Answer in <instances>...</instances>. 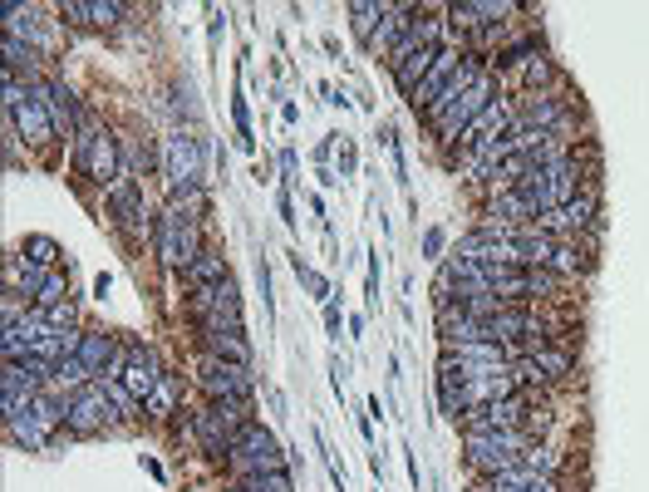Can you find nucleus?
I'll use <instances>...</instances> for the list:
<instances>
[{
    "mask_svg": "<svg viewBox=\"0 0 649 492\" xmlns=\"http://www.w3.org/2000/svg\"><path fill=\"white\" fill-rule=\"evenodd\" d=\"M59 424H69V399H55V394H35L30 399V409L25 414H15V419H5V433H10V443H20V448H45L50 438H55Z\"/></svg>",
    "mask_w": 649,
    "mask_h": 492,
    "instance_id": "f257e3e1",
    "label": "nucleus"
},
{
    "mask_svg": "<svg viewBox=\"0 0 649 492\" xmlns=\"http://www.w3.org/2000/svg\"><path fill=\"white\" fill-rule=\"evenodd\" d=\"M74 163H79L84 178L114 187L118 173H123V168H118V138L99 119H84L79 133H74Z\"/></svg>",
    "mask_w": 649,
    "mask_h": 492,
    "instance_id": "f03ea898",
    "label": "nucleus"
},
{
    "mask_svg": "<svg viewBox=\"0 0 649 492\" xmlns=\"http://www.w3.org/2000/svg\"><path fill=\"white\" fill-rule=\"evenodd\" d=\"M468 458L477 468H487V473H502V468H517L522 463V453H527V433L517 429H468Z\"/></svg>",
    "mask_w": 649,
    "mask_h": 492,
    "instance_id": "7ed1b4c3",
    "label": "nucleus"
},
{
    "mask_svg": "<svg viewBox=\"0 0 649 492\" xmlns=\"http://www.w3.org/2000/svg\"><path fill=\"white\" fill-rule=\"evenodd\" d=\"M202 251H207V246H202L197 222L168 207V212L158 217V256H163V266H173V271H192V261H197Z\"/></svg>",
    "mask_w": 649,
    "mask_h": 492,
    "instance_id": "20e7f679",
    "label": "nucleus"
},
{
    "mask_svg": "<svg viewBox=\"0 0 649 492\" xmlns=\"http://www.w3.org/2000/svg\"><path fill=\"white\" fill-rule=\"evenodd\" d=\"M232 473L236 478H251V473H271V468H286L281 463V443H276V433L261 429L256 419L246 424V429L236 433V448H232Z\"/></svg>",
    "mask_w": 649,
    "mask_h": 492,
    "instance_id": "39448f33",
    "label": "nucleus"
},
{
    "mask_svg": "<svg viewBox=\"0 0 649 492\" xmlns=\"http://www.w3.org/2000/svg\"><path fill=\"white\" fill-rule=\"evenodd\" d=\"M492 104V79L482 74L472 89H463L458 99H448V104H438V109H428V119H433V128L443 133V138H463V128H468L482 109Z\"/></svg>",
    "mask_w": 649,
    "mask_h": 492,
    "instance_id": "423d86ee",
    "label": "nucleus"
},
{
    "mask_svg": "<svg viewBox=\"0 0 649 492\" xmlns=\"http://www.w3.org/2000/svg\"><path fill=\"white\" fill-rule=\"evenodd\" d=\"M163 168H168V183L173 187H202V178H207V148H202V138L173 133L168 153H163Z\"/></svg>",
    "mask_w": 649,
    "mask_h": 492,
    "instance_id": "0eeeda50",
    "label": "nucleus"
},
{
    "mask_svg": "<svg viewBox=\"0 0 649 492\" xmlns=\"http://www.w3.org/2000/svg\"><path fill=\"white\" fill-rule=\"evenodd\" d=\"M197 384L212 394V404L251 399V365H236V360H217V355H207L202 369H197Z\"/></svg>",
    "mask_w": 649,
    "mask_h": 492,
    "instance_id": "6e6552de",
    "label": "nucleus"
},
{
    "mask_svg": "<svg viewBox=\"0 0 649 492\" xmlns=\"http://www.w3.org/2000/svg\"><path fill=\"white\" fill-rule=\"evenodd\" d=\"M109 419H118V409L109 404L104 384H84L69 394V429L74 433H99Z\"/></svg>",
    "mask_w": 649,
    "mask_h": 492,
    "instance_id": "1a4fd4ad",
    "label": "nucleus"
},
{
    "mask_svg": "<svg viewBox=\"0 0 649 492\" xmlns=\"http://www.w3.org/2000/svg\"><path fill=\"white\" fill-rule=\"evenodd\" d=\"M192 433H197L202 453H212V458H232L236 433H241V429L227 419V409H222V404H207V409L192 419Z\"/></svg>",
    "mask_w": 649,
    "mask_h": 492,
    "instance_id": "9d476101",
    "label": "nucleus"
},
{
    "mask_svg": "<svg viewBox=\"0 0 649 492\" xmlns=\"http://www.w3.org/2000/svg\"><path fill=\"white\" fill-rule=\"evenodd\" d=\"M123 389L138 399V404H148V394L163 384V369H158V355L148 350V345H128V365H123Z\"/></svg>",
    "mask_w": 649,
    "mask_h": 492,
    "instance_id": "9b49d317",
    "label": "nucleus"
},
{
    "mask_svg": "<svg viewBox=\"0 0 649 492\" xmlns=\"http://www.w3.org/2000/svg\"><path fill=\"white\" fill-rule=\"evenodd\" d=\"M595 207H600V192H595V183H590V187H581L566 207L541 212V232H581V227H590Z\"/></svg>",
    "mask_w": 649,
    "mask_h": 492,
    "instance_id": "f8f14e48",
    "label": "nucleus"
},
{
    "mask_svg": "<svg viewBox=\"0 0 649 492\" xmlns=\"http://www.w3.org/2000/svg\"><path fill=\"white\" fill-rule=\"evenodd\" d=\"M30 94H35V99L50 109V119H55V133H64V138H69V133H79V123H84V119L74 114V94H69L59 79H35V84H30Z\"/></svg>",
    "mask_w": 649,
    "mask_h": 492,
    "instance_id": "ddd939ff",
    "label": "nucleus"
},
{
    "mask_svg": "<svg viewBox=\"0 0 649 492\" xmlns=\"http://www.w3.org/2000/svg\"><path fill=\"white\" fill-rule=\"evenodd\" d=\"M10 128H15V138H25V143H50V138H55V119H50V109H45L35 94L10 114Z\"/></svg>",
    "mask_w": 649,
    "mask_h": 492,
    "instance_id": "4468645a",
    "label": "nucleus"
},
{
    "mask_svg": "<svg viewBox=\"0 0 649 492\" xmlns=\"http://www.w3.org/2000/svg\"><path fill=\"white\" fill-rule=\"evenodd\" d=\"M443 360H453V365H463V369H502L512 360V350L502 340H477V345H448Z\"/></svg>",
    "mask_w": 649,
    "mask_h": 492,
    "instance_id": "2eb2a0df",
    "label": "nucleus"
},
{
    "mask_svg": "<svg viewBox=\"0 0 649 492\" xmlns=\"http://www.w3.org/2000/svg\"><path fill=\"white\" fill-rule=\"evenodd\" d=\"M109 202H114L123 232L138 237V232H143V197H138V187H133V173H118V183L109 187Z\"/></svg>",
    "mask_w": 649,
    "mask_h": 492,
    "instance_id": "dca6fc26",
    "label": "nucleus"
},
{
    "mask_svg": "<svg viewBox=\"0 0 649 492\" xmlns=\"http://www.w3.org/2000/svg\"><path fill=\"white\" fill-rule=\"evenodd\" d=\"M118 360V345L114 335H104V330H84V340H79V365L89 369L94 379H104Z\"/></svg>",
    "mask_w": 649,
    "mask_h": 492,
    "instance_id": "f3484780",
    "label": "nucleus"
},
{
    "mask_svg": "<svg viewBox=\"0 0 649 492\" xmlns=\"http://www.w3.org/2000/svg\"><path fill=\"white\" fill-rule=\"evenodd\" d=\"M458 64H463V60H453V55L443 50V60L433 64V74H428V79H423V84L409 94L413 109H433V104L443 99V89H448V79H453V69H458Z\"/></svg>",
    "mask_w": 649,
    "mask_h": 492,
    "instance_id": "a211bd4d",
    "label": "nucleus"
},
{
    "mask_svg": "<svg viewBox=\"0 0 649 492\" xmlns=\"http://www.w3.org/2000/svg\"><path fill=\"white\" fill-rule=\"evenodd\" d=\"M512 10H517L512 0H458L448 15H453V25H492V20H502Z\"/></svg>",
    "mask_w": 649,
    "mask_h": 492,
    "instance_id": "6ab92c4d",
    "label": "nucleus"
},
{
    "mask_svg": "<svg viewBox=\"0 0 649 492\" xmlns=\"http://www.w3.org/2000/svg\"><path fill=\"white\" fill-rule=\"evenodd\" d=\"M438 60H443V45H423V50H418L413 60H404L399 69H394L399 89H404V94H413V89H418V84H423V79L433 74V64H438Z\"/></svg>",
    "mask_w": 649,
    "mask_h": 492,
    "instance_id": "aec40b11",
    "label": "nucleus"
},
{
    "mask_svg": "<svg viewBox=\"0 0 649 492\" xmlns=\"http://www.w3.org/2000/svg\"><path fill=\"white\" fill-rule=\"evenodd\" d=\"M507 123H512V114H507L502 104H487V109H482V114H477V119H472L468 128H463V138H458V143H468V148H477L482 138H492V133H502Z\"/></svg>",
    "mask_w": 649,
    "mask_h": 492,
    "instance_id": "412c9836",
    "label": "nucleus"
},
{
    "mask_svg": "<svg viewBox=\"0 0 649 492\" xmlns=\"http://www.w3.org/2000/svg\"><path fill=\"white\" fill-rule=\"evenodd\" d=\"M187 281H192V291H212V286H222V281H227V261H222L217 251H202V256L192 261Z\"/></svg>",
    "mask_w": 649,
    "mask_h": 492,
    "instance_id": "4be33fe9",
    "label": "nucleus"
},
{
    "mask_svg": "<svg viewBox=\"0 0 649 492\" xmlns=\"http://www.w3.org/2000/svg\"><path fill=\"white\" fill-rule=\"evenodd\" d=\"M202 345H207V355H217V360L251 365V350H246V340H241V335H232V330H222V335H202Z\"/></svg>",
    "mask_w": 649,
    "mask_h": 492,
    "instance_id": "5701e85b",
    "label": "nucleus"
},
{
    "mask_svg": "<svg viewBox=\"0 0 649 492\" xmlns=\"http://www.w3.org/2000/svg\"><path fill=\"white\" fill-rule=\"evenodd\" d=\"M566 119V109L556 104V99H546V94H536L527 104V128H541V133H551L556 123Z\"/></svg>",
    "mask_w": 649,
    "mask_h": 492,
    "instance_id": "b1692460",
    "label": "nucleus"
},
{
    "mask_svg": "<svg viewBox=\"0 0 649 492\" xmlns=\"http://www.w3.org/2000/svg\"><path fill=\"white\" fill-rule=\"evenodd\" d=\"M389 15V5H374V0H354L350 5V20H354V35L369 45L374 40V20H384Z\"/></svg>",
    "mask_w": 649,
    "mask_h": 492,
    "instance_id": "393cba45",
    "label": "nucleus"
},
{
    "mask_svg": "<svg viewBox=\"0 0 649 492\" xmlns=\"http://www.w3.org/2000/svg\"><path fill=\"white\" fill-rule=\"evenodd\" d=\"M531 369H536V379H566L571 374V355H561V350H531Z\"/></svg>",
    "mask_w": 649,
    "mask_h": 492,
    "instance_id": "a878e982",
    "label": "nucleus"
},
{
    "mask_svg": "<svg viewBox=\"0 0 649 492\" xmlns=\"http://www.w3.org/2000/svg\"><path fill=\"white\" fill-rule=\"evenodd\" d=\"M236 488L241 492H295V483H291L286 468H271V473H251V478H241Z\"/></svg>",
    "mask_w": 649,
    "mask_h": 492,
    "instance_id": "bb28decb",
    "label": "nucleus"
},
{
    "mask_svg": "<svg viewBox=\"0 0 649 492\" xmlns=\"http://www.w3.org/2000/svg\"><path fill=\"white\" fill-rule=\"evenodd\" d=\"M173 212L197 222V217L207 212V192H202V187H173Z\"/></svg>",
    "mask_w": 649,
    "mask_h": 492,
    "instance_id": "cd10ccee",
    "label": "nucleus"
},
{
    "mask_svg": "<svg viewBox=\"0 0 649 492\" xmlns=\"http://www.w3.org/2000/svg\"><path fill=\"white\" fill-rule=\"evenodd\" d=\"M492 217H502L507 227H517L522 217H531V207L522 202V192H502V197L492 202Z\"/></svg>",
    "mask_w": 649,
    "mask_h": 492,
    "instance_id": "c85d7f7f",
    "label": "nucleus"
},
{
    "mask_svg": "<svg viewBox=\"0 0 649 492\" xmlns=\"http://www.w3.org/2000/svg\"><path fill=\"white\" fill-rule=\"evenodd\" d=\"M173 404H177V384H173V374H163V384L148 394V404H143V409H148L153 419H163V414H173Z\"/></svg>",
    "mask_w": 649,
    "mask_h": 492,
    "instance_id": "c756f323",
    "label": "nucleus"
},
{
    "mask_svg": "<svg viewBox=\"0 0 649 492\" xmlns=\"http://www.w3.org/2000/svg\"><path fill=\"white\" fill-rule=\"evenodd\" d=\"M25 261H35V266H55L59 261V242L55 237H25Z\"/></svg>",
    "mask_w": 649,
    "mask_h": 492,
    "instance_id": "7c9ffc66",
    "label": "nucleus"
},
{
    "mask_svg": "<svg viewBox=\"0 0 649 492\" xmlns=\"http://www.w3.org/2000/svg\"><path fill=\"white\" fill-rule=\"evenodd\" d=\"M104 384V394H109V404L118 409V419H133V409H138V399L123 389V379H99Z\"/></svg>",
    "mask_w": 649,
    "mask_h": 492,
    "instance_id": "2f4dec72",
    "label": "nucleus"
},
{
    "mask_svg": "<svg viewBox=\"0 0 649 492\" xmlns=\"http://www.w3.org/2000/svg\"><path fill=\"white\" fill-rule=\"evenodd\" d=\"M64 301H69V286H64V276H59V271H50V281L40 286L35 306H40V310H50V306H64Z\"/></svg>",
    "mask_w": 649,
    "mask_h": 492,
    "instance_id": "473e14b6",
    "label": "nucleus"
},
{
    "mask_svg": "<svg viewBox=\"0 0 649 492\" xmlns=\"http://www.w3.org/2000/svg\"><path fill=\"white\" fill-rule=\"evenodd\" d=\"M522 468H527V473L556 478V453H551V448H527V453H522Z\"/></svg>",
    "mask_w": 649,
    "mask_h": 492,
    "instance_id": "72a5a7b5",
    "label": "nucleus"
},
{
    "mask_svg": "<svg viewBox=\"0 0 649 492\" xmlns=\"http://www.w3.org/2000/svg\"><path fill=\"white\" fill-rule=\"evenodd\" d=\"M561 291V276L556 271H546V266H536L531 271V281H527V296H556Z\"/></svg>",
    "mask_w": 649,
    "mask_h": 492,
    "instance_id": "f704fd0d",
    "label": "nucleus"
},
{
    "mask_svg": "<svg viewBox=\"0 0 649 492\" xmlns=\"http://www.w3.org/2000/svg\"><path fill=\"white\" fill-rule=\"evenodd\" d=\"M55 379H59V384H69V389H84V384H89L94 374H89V369L79 365V355H74V360H64V365L55 369Z\"/></svg>",
    "mask_w": 649,
    "mask_h": 492,
    "instance_id": "c9c22d12",
    "label": "nucleus"
},
{
    "mask_svg": "<svg viewBox=\"0 0 649 492\" xmlns=\"http://www.w3.org/2000/svg\"><path fill=\"white\" fill-rule=\"evenodd\" d=\"M123 10L128 5H118V0H89V25H114Z\"/></svg>",
    "mask_w": 649,
    "mask_h": 492,
    "instance_id": "e433bc0d",
    "label": "nucleus"
},
{
    "mask_svg": "<svg viewBox=\"0 0 649 492\" xmlns=\"http://www.w3.org/2000/svg\"><path fill=\"white\" fill-rule=\"evenodd\" d=\"M0 50H5V69H20V64L35 60V55H30V45H25V40H15V35H5V45H0Z\"/></svg>",
    "mask_w": 649,
    "mask_h": 492,
    "instance_id": "4c0bfd02",
    "label": "nucleus"
},
{
    "mask_svg": "<svg viewBox=\"0 0 649 492\" xmlns=\"http://www.w3.org/2000/svg\"><path fill=\"white\" fill-rule=\"evenodd\" d=\"M40 315H45V325H50V330H74V301H64V306L40 310Z\"/></svg>",
    "mask_w": 649,
    "mask_h": 492,
    "instance_id": "58836bf2",
    "label": "nucleus"
},
{
    "mask_svg": "<svg viewBox=\"0 0 649 492\" xmlns=\"http://www.w3.org/2000/svg\"><path fill=\"white\" fill-rule=\"evenodd\" d=\"M295 276H300V281H305V286H310V291H315V296H320V301H325V296H330V286H325V276H320V271H310V266H305V261H300V256H295Z\"/></svg>",
    "mask_w": 649,
    "mask_h": 492,
    "instance_id": "ea45409f",
    "label": "nucleus"
},
{
    "mask_svg": "<svg viewBox=\"0 0 649 492\" xmlns=\"http://www.w3.org/2000/svg\"><path fill=\"white\" fill-rule=\"evenodd\" d=\"M551 271L561 276V271H576V256H571V246H556L551 251Z\"/></svg>",
    "mask_w": 649,
    "mask_h": 492,
    "instance_id": "a19ab883",
    "label": "nucleus"
},
{
    "mask_svg": "<svg viewBox=\"0 0 649 492\" xmlns=\"http://www.w3.org/2000/svg\"><path fill=\"white\" fill-rule=\"evenodd\" d=\"M546 79H551V64H546V60H531L527 64V84H546Z\"/></svg>",
    "mask_w": 649,
    "mask_h": 492,
    "instance_id": "79ce46f5",
    "label": "nucleus"
},
{
    "mask_svg": "<svg viewBox=\"0 0 649 492\" xmlns=\"http://www.w3.org/2000/svg\"><path fill=\"white\" fill-rule=\"evenodd\" d=\"M64 15H69V20H79V25H89V0H69V5H64Z\"/></svg>",
    "mask_w": 649,
    "mask_h": 492,
    "instance_id": "37998d69",
    "label": "nucleus"
},
{
    "mask_svg": "<svg viewBox=\"0 0 649 492\" xmlns=\"http://www.w3.org/2000/svg\"><path fill=\"white\" fill-rule=\"evenodd\" d=\"M531 50H536V45H531V40H522V45H512L507 55H497V64H517L522 55H531Z\"/></svg>",
    "mask_w": 649,
    "mask_h": 492,
    "instance_id": "c03bdc74",
    "label": "nucleus"
},
{
    "mask_svg": "<svg viewBox=\"0 0 649 492\" xmlns=\"http://www.w3.org/2000/svg\"><path fill=\"white\" fill-rule=\"evenodd\" d=\"M423 251H428V256H438V251H443V232H438V227L423 237Z\"/></svg>",
    "mask_w": 649,
    "mask_h": 492,
    "instance_id": "a18cd8bd",
    "label": "nucleus"
},
{
    "mask_svg": "<svg viewBox=\"0 0 649 492\" xmlns=\"http://www.w3.org/2000/svg\"><path fill=\"white\" fill-rule=\"evenodd\" d=\"M472 492H492V488H472Z\"/></svg>",
    "mask_w": 649,
    "mask_h": 492,
    "instance_id": "49530a36",
    "label": "nucleus"
}]
</instances>
